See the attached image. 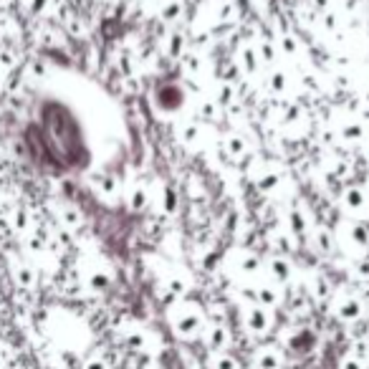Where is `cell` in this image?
<instances>
[{"label":"cell","instance_id":"6da1fadb","mask_svg":"<svg viewBox=\"0 0 369 369\" xmlns=\"http://www.w3.org/2000/svg\"><path fill=\"white\" fill-rule=\"evenodd\" d=\"M172 327H175V334L182 336V339H195L205 331V319L198 308H184L182 314L172 319Z\"/></svg>","mask_w":369,"mask_h":369},{"label":"cell","instance_id":"7a4b0ae2","mask_svg":"<svg viewBox=\"0 0 369 369\" xmlns=\"http://www.w3.org/2000/svg\"><path fill=\"white\" fill-rule=\"evenodd\" d=\"M203 339H205L207 349L210 352H226L228 347H230V331H228L223 324H210V327H205V331H203Z\"/></svg>","mask_w":369,"mask_h":369},{"label":"cell","instance_id":"3957f363","mask_svg":"<svg viewBox=\"0 0 369 369\" xmlns=\"http://www.w3.org/2000/svg\"><path fill=\"white\" fill-rule=\"evenodd\" d=\"M283 362H286V359H283V352L276 347L258 349L253 356L256 369H283Z\"/></svg>","mask_w":369,"mask_h":369},{"label":"cell","instance_id":"277c9868","mask_svg":"<svg viewBox=\"0 0 369 369\" xmlns=\"http://www.w3.org/2000/svg\"><path fill=\"white\" fill-rule=\"evenodd\" d=\"M268 327H271V322H268V316L263 308L253 306L251 311H248V329H251L253 334H266Z\"/></svg>","mask_w":369,"mask_h":369},{"label":"cell","instance_id":"5b68a950","mask_svg":"<svg viewBox=\"0 0 369 369\" xmlns=\"http://www.w3.org/2000/svg\"><path fill=\"white\" fill-rule=\"evenodd\" d=\"M212 369H243L238 364V359L230 354H226V352H218V354H212V362H210Z\"/></svg>","mask_w":369,"mask_h":369},{"label":"cell","instance_id":"8992f818","mask_svg":"<svg viewBox=\"0 0 369 369\" xmlns=\"http://www.w3.org/2000/svg\"><path fill=\"white\" fill-rule=\"evenodd\" d=\"M79 369H111V367L107 359H102V356H89L86 362H81V367Z\"/></svg>","mask_w":369,"mask_h":369},{"label":"cell","instance_id":"52a82bcc","mask_svg":"<svg viewBox=\"0 0 369 369\" xmlns=\"http://www.w3.org/2000/svg\"><path fill=\"white\" fill-rule=\"evenodd\" d=\"M339 369H364V364L356 356H347V359H342V367Z\"/></svg>","mask_w":369,"mask_h":369},{"label":"cell","instance_id":"ba28073f","mask_svg":"<svg viewBox=\"0 0 369 369\" xmlns=\"http://www.w3.org/2000/svg\"><path fill=\"white\" fill-rule=\"evenodd\" d=\"M144 369H162V367H157V364H147Z\"/></svg>","mask_w":369,"mask_h":369}]
</instances>
